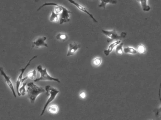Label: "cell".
Segmentation results:
<instances>
[{"label":"cell","instance_id":"1","mask_svg":"<svg viewBox=\"0 0 161 120\" xmlns=\"http://www.w3.org/2000/svg\"><path fill=\"white\" fill-rule=\"evenodd\" d=\"M45 89L37 86L34 82H29L27 84V94L32 104H34L37 97L40 94L45 93Z\"/></svg>","mask_w":161,"mask_h":120},{"label":"cell","instance_id":"2","mask_svg":"<svg viewBox=\"0 0 161 120\" xmlns=\"http://www.w3.org/2000/svg\"><path fill=\"white\" fill-rule=\"evenodd\" d=\"M45 91H46V95L47 96H49V97L44 107L42 110V112L40 116H43L44 115V112H45L48 105H49L50 103L52 102V101L55 99L56 97L57 96L58 93H59V90L56 89L55 88L53 87L50 85H46L45 86Z\"/></svg>","mask_w":161,"mask_h":120},{"label":"cell","instance_id":"3","mask_svg":"<svg viewBox=\"0 0 161 120\" xmlns=\"http://www.w3.org/2000/svg\"><path fill=\"white\" fill-rule=\"evenodd\" d=\"M37 70L40 74V77L38 78H36L34 80V82L40 81H53L57 82L58 83H61V81L57 78H53L50 76L49 74H48L47 68L43 69L42 65H38L37 67Z\"/></svg>","mask_w":161,"mask_h":120},{"label":"cell","instance_id":"4","mask_svg":"<svg viewBox=\"0 0 161 120\" xmlns=\"http://www.w3.org/2000/svg\"><path fill=\"white\" fill-rule=\"evenodd\" d=\"M102 31L104 34L107 37V43L111 42L114 40H118L120 39L125 38L126 35V33H122L121 35H118L115 30H111V31L102 30Z\"/></svg>","mask_w":161,"mask_h":120},{"label":"cell","instance_id":"5","mask_svg":"<svg viewBox=\"0 0 161 120\" xmlns=\"http://www.w3.org/2000/svg\"><path fill=\"white\" fill-rule=\"evenodd\" d=\"M37 57V55H35V56H34L31 59L29 60L28 63L27 65H25V66L20 70V74H19V77H18V79H17V80L16 82V87L17 93V94H18L19 96H21L20 93H19V89L20 84H21V82H22V79H23L22 77H23V74H24L25 70H26V69L28 68V67L29 66V65H30L31 62L33 60H34L35 58H36Z\"/></svg>","mask_w":161,"mask_h":120},{"label":"cell","instance_id":"6","mask_svg":"<svg viewBox=\"0 0 161 120\" xmlns=\"http://www.w3.org/2000/svg\"><path fill=\"white\" fill-rule=\"evenodd\" d=\"M0 73L1 74V76H3L4 77L5 82L12 91L14 96L15 97H17L15 91L14 89V85H13L10 76H8V75H7V74L4 72L3 68L1 66H0Z\"/></svg>","mask_w":161,"mask_h":120},{"label":"cell","instance_id":"7","mask_svg":"<svg viewBox=\"0 0 161 120\" xmlns=\"http://www.w3.org/2000/svg\"><path fill=\"white\" fill-rule=\"evenodd\" d=\"M72 12L68 10L66 7H63V11L61 13L59 18V23L61 25L63 24L65 22H67L70 20L69 17H70V14H72Z\"/></svg>","mask_w":161,"mask_h":120},{"label":"cell","instance_id":"8","mask_svg":"<svg viewBox=\"0 0 161 120\" xmlns=\"http://www.w3.org/2000/svg\"><path fill=\"white\" fill-rule=\"evenodd\" d=\"M46 40V37L38 38L32 42V47L36 48H42V47H48V45L45 43Z\"/></svg>","mask_w":161,"mask_h":120},{"label":"cell","instance_id":"9","mask_svg":"<svg viewBox=\"0 0 161 120\" xmlns=\"http://www.w3.org/2000/svg\"><path fill=\"white\" fill-rule=\"evenodd\" d=\"M68 1H69L71 3L73 4V5H74V6H76L77 8H78L80 10V11H83V12L85 13L86 14H87V15L89 16V17L92 19V20H93L94 22H98V21L96 20V19L93 16L92 14H91L89 12L88 10H86L85 7H84L82 5H80V4L77 3L76 1H74V0H67Z\"/></svg>","mask_w":161,"mask_h":120},{"label":"cell","instance_id":"10","mask_svg":"<svg viewBox=\"0 0 161 120\" xmlns=\"http://www.w3.org/2000/svg\"><path fill=\"white\" fill-rule=\"evenodd\" d=\"M80 48V45L77 44L76 42H73L69 44V48L67 53V56L74 55Z\"/></svg>","mask_w":161,"mask_h":120},{"label":"cell","instance_id":"11","mask_svg":"<svg viewBox=\"0 0 161 120\" xmlns=\"http://www.w3.org/2000/svg\"><path fill=\"white\" fill-rule=\"evenodd\" d=\"M121 42H121V40H119L115 41V42H114L111 43V44L109 46L107 49L105 50L104 51V53L105 55L107 56H108V55H109L113 51L114 49L115 48L116 46H117V45H118L119 44H120Z\"/></svg>","mask_w":161,"mask_h":120},{"label":"cell","instance_id":"12","mask_svg":"<svg viewBox=\"0 0 161 120\" xmlns=\"http://www.w3.org/2000/svg\"><path fill=\"white\" fill-rule=\"evenodd\" d=\"M136 1L140 3L142 10L144 12H148L151 10L150 7L147 3L148 0H136Z\"/></svg>","mask_w":161,"mask_h":120},{"label":"cell","instance_id":"13","mask_svg":"<svg viewBox=\"0 0 161 120\" xmlns=\"http://www.w3.org/2000/svg\"><path fill=\"white\" fill-rule=\"evenodd\" d=\"M36 78V70H32L28 73L27 74V76L25 78L22 79V82H24L25 80H27L28 79H35Z\"/></svg>","mask_w":161,"mask_h":120},{"label":"cell","instance_id":"14","mask_svg":"<svg viewBox=\"0 0 161 120\" xmlns=\"http://www.w3.org/2000/svg\"><path fill=\"white\" fill-rule=\"evenodd\" d=\"M123 52H125V54L130 55H136L138 53L137 50L131 46H127L124 48Z\"/></svg>","mask_w":161,"mask_h":120},{"label":"cell","instance_id":"15","mask_svg":"<svg viewBox=\"0 0 161 120\" xmlns=\"http://www.w3.org/2000/svg\"><path fill=\"white\" fill-rule=\"evenodd\" d=\"M101 3L98 7H103L104 9H106V6L107 3H111L115 4L117 3L116 0H100Z\"/></svg>","mask_w":161,"mask_h":120},{"label":"cell","instance_id":"16","mask_svg":"<svg viewBox=\"0 0 161 120\" xmlns=\"http://www.w3.org/2000/svg\"><path fill=\"white\" fill-rule=\"evenodd\" d=\"M48 111L52 114H57L59 110V108L56 105H52L50 106L47 109Z\"/></svg>","mask_w":161,"mask_h":120},{"label":"cell","instance_id":"17","mask_svg":"<svg viewBox=\"0 0 161 120\" xmlns=\"http://www.w3.org/2000/svg\"><path fill=\"white\" fill-rule=\"evenodd\" d=\"M161 82H160V85H159V89L158 96L160 100V102L161 104ZM153 112H155V115L156 117H158L159 115V114H161V106L160 108L158 109H155L153 110Z\"/></svg>","mask_w":161,"mask_h":120},{"label":"cell","instance_id":"18","mask_svg":"<svg viewBox=\"0 0 161 120\" xmlns=\"http://www.w3.org/2000/svg\"><path fill=\"white\" fill-rule=\"evenodd\" d=\"M102 59L100 57H97L93 59L92 61V65L94 67H98L100 66L101 64L102 63Z\"/></svg>","mask_w":161,"mask_h":120},{"label":"cell","instance_id":"19","mask_svg":"<svg viewBox=\"0 0 161 120\" xmlns=\"http://www.w3.org/2000/svg\"><path fill=\"white\" fill-rule=\"evenodd\" d=\"M27 85V82H24L22 84V85L19 88V92L21 96H25L27 93V90L25 89V87Z\"/></svg>","mask_w":161,"mask_h":120},{"label":"cell","instance_id":"20","mask_svg":"<svg viewBox=\"0 0 161 120\" xmlns=\"http://www.w3.org/2000/svg\"><path fill=\"white\" fill-rule=\"evenodd\" d=\"M58 20V15L56 14L54 11H52V14L50 18V21L52 22H56Z\"/></svg>","mask_w":161,"mask_h":120},{"label":"cell","instance_id":"21","mask_svg":"<svg viewBox=\"0 0 161 120\" xmlns=\"http://www.w3.org/2000/svg\"><path fill=\"white\" fill-rule=\"evenodd\" d=\"M67 38H68L67 35L66 34L63 33H59L56 36V39L58 40H61L63 42L67 40Z\"/></svg>","mask_w":161,"mask_h":120},{"label":"cell","instance_id":"22","mask_svg":"<svg viewBox=\"0 0 161 120\" xmlns=\"http://www.w3.org/2000/svg\"><path fill=\"white\" fill-rule=\"evenodd\" d=\"M123 45V43L121 42L120 44H119L118 45H117V46H116V54L120 55H121L123 54V49L122 48Z\"/></svg>","mask_w":161,"mask_h":120},{"label":"cell","instance_id":"23","mask_svg":"<svg viewBox=\"0 0 161 120\" xmlns=\"http://www.w3.org/2000/svg\"><path fill=\"white\" fill-rule=\"evenodd\" d=\"M137 51L138 52H139L140 54H145L146 52V47L143 45L140 44L138 47Z\"/></svg>","mask_w":161,"mask_h":120},{"label":"cell","instance_id":"24","mask_svg":"<svg viewBox=\"0 0 161 120\" xmlns=\"http://www.w3.org/2000/svg\"><path fill=\"white\" fill-rule=\"evenodd\" d=\"M80 97L82 99H85V97H86V93L85 92V91H82L80 93Z\"/></svg>","mask_w":161,"mask_h":120},{"label":"cell","instance_id":"25","mask_svg":"<svg viewBox=\"0 0 161 120\" xmlns=\"http://www.w3.org/2000/svg\"></svg>","mask_w":161,"mask_h":120}]
</instances>
